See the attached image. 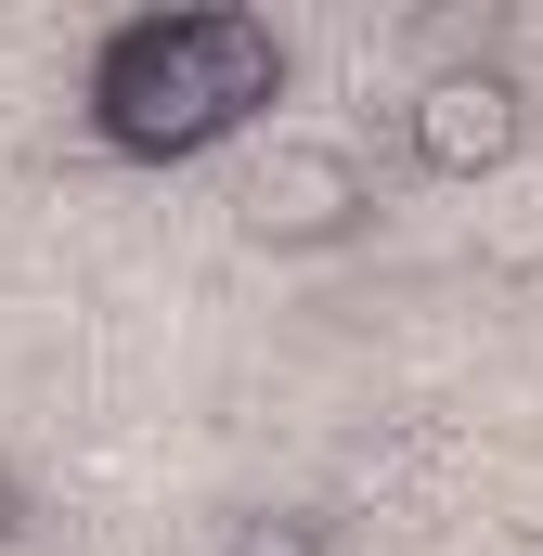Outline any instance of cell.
<instances>
[{"label":"cell","mask_w":543,"mask_h":556,"mask_svg":"<svg viewBox=\"0 0 543 556\" xmlns=\"http://www.w3.org/2000/svg\"><path fill=\"white\" fill-rule=\"evenodd\" d=\"M285 91V39H272L260 13H168V26H130L117 52H104V78H91V104H104V130L130 142V155H194V142H220L247 104Z\"/></svg>","instance_id":"cell-1"},{"label":"cell","mask_w":543,"mask_h":556,"mask_svg":"<svg viewBox=\"0 0 543 556\" xmlns=\"http://www.w3.org/2000/svg\"><path fill=\"white\" fill-rule=\"evenodd\" d=\"M402 117H414V155H427L440 181H492V168L531 142V91H518L505 65H440Z\"/></svg>","instance_id":"cell-3"},{"label":"cell","mask_w":543,"mask_h":556,"mask_svg":"<svg viewBox=\"0 0 543 556\" xmlns=\"http://www.w3.org/2000/svg\"><path fill=\"white\" fill-rule=\"evenodd\" d=\"M233 207H247V233L260 247H337V233H363V207H376V181H363V155L324 130H272L247 155V181H233Z\"/></svg>","instance_id":"cell-2"},{"label":"cell","mask_w":543,"mask_h":556,"mask_svg":"<svg viewBox=\"0 0 543 556\" xmlns=\"http://www.w3.org/2000/svg\"><path fill=\"white\" fill-rule=\"evenodd\" d=\"M233 556H324V531H311V518H247Z\"/></svg>","instance_id":"cell-4"}]
</instances>
